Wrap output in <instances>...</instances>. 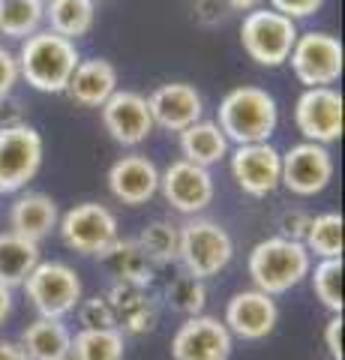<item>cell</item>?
<instances>
[{
	"instance_id": "obj_1",
	"label": "cell",
	"mask_w": 345,
	"mask_h": 360,
	"mask_svg": "<svg viewBox=\"0 0 345 360\" xmlns=\"http://www.w3.org/2000/svg\"><path fill=\"white\" fill-rule=\"evenodd\" d=\"M15 60H18V78L27 82L33 90H39V94H63L82 54L72 39L58 37L54 30L46 27L21 39Z\"/></svg>"
},
{
	"instance_id": "obj_2",
	"label": "cell",
	"mask_w": 345,
	"mask_h": 360,
	"mask_svg": "<svg viewBox=\"0 0 345 360\" xmlns=\"http://www.w3.org/2000/svg\"><path fill=\"white\" fill-rule=\"evenodd\" d=\"M309 267H313V255L306 246L300 240H288L282 234L259 240L247 262L252 288L271 297L285 295V291L300 285L309 276Z\"/></svg>"
},
{
	"instance_id": "obj_3",
	"label": "cell",
	"mask_w": 345,
	"mask_h": 360,
	"mask_svg": "<svg viewBox=\"0 0 345 360\" xmlns=\"http://www.w3.org/2000/svg\"><path fill=\"white\" fill-rule=\"evenodd\" d=\"M216 123L231 144L271 141L276 123H280V108H276V99L264 87L243 84L222 96Z\"/></svg>"
},
{
	"instance_id": "obj_4",
	"label": "cell",
	"mask_w": 345,
	"mask_h": 360,
	"mask_svg": "<svg viewBox=\"0 0 345 360\" xmlns=\"http://www.w3.org/2000/svg\"><path fill=\"white\" fill-rule=\"evenodd\" d=\"M231 258H235V240L219 222L204 217H189L181 225L177 262L183 264V274L195 279H210L219 270H226Z\"/></svg>"
},
{
	"instance_id": "obj_5",
	"label": "cell",
	"mask_w": 345,
	"mask_h": 360,
	"mask_svg": "<svg viewBox=\"0 0 345 360\" xmlns=\"http://www.w3.org/2000/svg\"><path fill=\"white\" fill-rule=\"evenodd\" d=\"M297 33H300L297 21L285 18L282 13H276L271 6H259L243 15L240 45L259 66L276 70V66L288 63V54L294 49Z\"/></svg>"
},
{
	"instance_id": "obj_6",
	"label": "cell",
	"mask_w": 345,
	"mask_h": 360,
	"mask_svg": "<svg viewBox=\"0 0 345 360\" xmlns=\"http://www.w3.org/2000/svg\"><path fill=\"white\" fill-rule=\"evenodd\" d=\"M21 288L42 319H66L84 297L82 276L63 262H39Z\"/></svg>"
},
{
	"instance_id": "obj_7",
	"label": "cell",
	"mask_w": 345,
	"mask_h": 360,
	"mask_svg": "<svg viewBox=\"0 0 345 360\" xmlns=\"http://www.w3.org/2000/svg\"><path fill=\"white\" fill-rule=\"evenodd\" d=\"M42 135L18 123V127H0V193H21L42 168Z\"/></svg>"
},
{
	"instance_id": "obj_8",
	"label": "cell",
	"mask_w": 345,
	"mask_h": 360,
	"mask_svg": "<svg viewBox=\"0 0 345 360\" xmlns=\"http://www.w3.org/2000/svg\"><path fill=\"white\" fill-rule=\"evenodd\" d=\"M342 42L337 37L309 30L297 33L288 63H292V72L304 87H333L342 75Z\"/></svg>"
},
{
	"instance_id": "obj_9",
	"label": "cell",
	"mask_w": 345,
	"mask_h": 360,
	"mask_svg": "<svg viewBox=\"0 0 345 360\" xmlns=\"http://www.w3.org/2000/svg\"><path fill=\"white\" fill-rule=\"evenodd\" d=\"M58 231L60 240L82 255H99L120 238L117 217L99 201H82V205L70 207L58 219Z\"/></svg>"
},
{
	"instance_id": "obj_10",
	"label": "cell",
	"mask_w": 345,
	"mask_h": 360,
	"mask_svg": "<svg viewBox=\"0 0 345 360\" xmlns=\"http://www.w3.org/2000/svg\"><path fill=\"white\" fill-rule=\"evenodd\" d=\"M333 172H337L333 153L325 144L300 141L282 153L280 186H285L288 193H294L300 198H309V195L325 193L333 180Z\"/></svg>"
},
{
	"instance_id": "obj_11",
	"label": "cell",
	"mask_w": 345,
	"mask_h": 360,
	"mask_svg": "<svg viewBox=\"0 0 345 360\" xmlns=\"http://www.w3.org/2000/svg\"><path fill=\"white\" fill-rule=\"evenodd\" d=\"M160 193L165 201L183 217H198L214 201V174L210 168H202L189 160H174L169 168L160 172Z\"/></svg>"
},
{
	"instance_id": "obj_12",
	"label": "cell",
	"mask_w": 345,
	"mask_h": 360,
	"mask_svg": "<svg viewBox=\"0 0 345 360\" xmlns=\"http://www.w3.org/2000/svg\"><path fill=\"white\" fill-rule=\"evenodd\" d=\"M235 336L216 315H189L171 336V360H228Z\"/></svg>"
},
{
	"instance_id": "obj_13",
	"label": "cell",
	"mask_w": 345,
	"mask_h": 360,
	"mask_svg": "<svg viewBox=\"0 0 345 360\" xmlns=\"http://www.w3.org/2000/svg\"><path fill=\"white\" fill-rule=\"evenodd\" d=\"M294 123L304 141L333 144L342 135V94L337 87H306L294 103Z\"/></svg>"
},
{
	"instance_id": "obj_14",
	"label": "cell",
	"mask_w": 345,
	"mask_h": 360,
	"mask_svg": "<svg viewBox=\"0 0 345 360\" xmlns=\"http://www.w3.org/2000/svg\"><path fill=\"white\" fill-rule=\"evenodd\" d=\"M99 117H103L105 132L124 148H138L141 141L150 139V132L157 129L150 117L148 96L136 94V90H115L103 105H99Z\"/></svg>"
},
{
	"instance_id": "obj_15",
	"label": "cell",
	"mask_w": 345,
	"mask_h": 360,
	"mask_svg": "<svg viewBox=\"0 0 345 360\" xmlns=\"http://www.w3.org/2000/svg\"><path fill=\"white\" fill-rule=\"evenodd\" d=\"M282 172V150H276L271 141L237 144L231 153V177L235 184L252 198H264L280 186Z\"/></svg>"
},
{
	"instance_id": "obj_16",
	"label": "cell",
	"mask_w": 345,
	"mask_h": 360,
	"mask_svg": "<svg viewBox=\"0 0 345 360\" xmlns=\"http://www.w3.org/2000/svg\"><path fill=\"white\" fill-rule=\"evenodd\" d=\"M226 328L231 336L247 342H259L264 336H271L273 328L280 324V307L276 297L264 295L259 288H243L237 295H231L226 303Z\"/></svg>"
},
{
	"instance_id": "obj_17",
	"label": "cell",
	"mask_w": 345,
	"mask_h": 360,
	"mask_svg": "<svg viewBox=\"0 0 345 360\" xmlns=\"http://www.w3.org/2000/svg\"><path fill=\"white\" fill-rule=\"evenodd\" d=\"M153 127L169 129V132H183L186 127H193L195 120L204 117V99L195 90V84L186 82H169L160 84L148 96Z\"/></svg>"
},
{
	"instance_id": "obj_18",
	"label": "cell",
	"mask_w": 345,
	"mask_h": 360,
	"mask_svg": "<svg viewBox=\"0 0 345 360\" xmlns=\"http://www.w3.org/2000/svg\"><path fill=\"white\" fill-rule=\"evenodd\" d=\"M108 193L120 205L141 207L160 193V168L144 153H126L108 168Z\"/></svg>"
},
{
	"instance_id": "obj_19",
	"label": "cell",
	"mask_w": 345,
	"mask_h": 360,
	"mask_svg": "<svg viewBox=\"0 0 345 360\" xmlns=\"http://www.w3.org/2000/svg\"><path fill=\"white\" fill-rule=\"evenodd\" d=\"M58 201L46 193H21L9 207V231L37 243L46 240L51 231H58Z\"/></svg>"
},
{
	"instance_id": "obj_20",
	"label": "cell",
	"mask_w": 345,
	"mask_h": 360,
	"mask_svg": "<svg viewBox=\"0 0 345 360\" xmlns=\"http://www.w3.org/2000/svg\"><path fill=\"white\" fill-rule=\"evenodd\" d=\"M115 90H117L115 63L105 58H91V60H79L63 94H70L84 108H99Z\"/></svg>"
},
{
	"instance_id": "obj_21",
	"label": "cell",
	"mask_w": 345,
	"mask_h": 360,
	"mask_svg": "<svg viewBox=\"0 0 345 360\" xmlns=\"http://www.w3.org/2000/svg\"><path fill=\"white\" fill-rule=\"evenodd\" d=\"M27 360H66L72 345V330L63 319H39L30 321L15 340Z\"/></svg>"
},
{
	"instance_id": "obj_22",
	"label": "cell",
	"mask_w": 345,
	"mask_h": 360,
	"mask_svg": "<svg viewBox=\"0 0 345 360\" xmlns=\"http://www.w3.org/2000/svg\"><path fill=\"white\" fill-rule=\"evenodd\" d=\"M181 135V160H189L202 168H210L222 162L228 156L231 141L226 139V132L219 129L216 120H195L193 127H186Z\"/></svg>"
},
{
	"instance_id": "obj_23",
	"label": "cell",
	"mask_w": 345,
	"mask_h": 360,
	"mask_svg": "<svg viewBox=\"0 0 345 360\" xmlns=\"http://www.w3.org/2000/svg\"><path fill=\"white\" fill-rule=\"evenodd\" d=\"M39 262L42 255L37 240H27L15 231H0V283L4 285H21Z\"/></svg>"
},
{
	"instance_id": "obj_24",
	"label": "cell",
	"mask_w": 345,
	"mask_h": 360,
	"mask_svg": "<svg viewBox=\"0 0 345 360\" xmlns=\"http://www.w3.org/2000/svg\"><path fill=\"white\" fill-rule=\"evenodd\" d=\"M46 21H48V30H54L58 37L79 42L93 30L96 4L93 0H48Z\"/></svg>"
},
{
	"instance_id": "obj_25",
	"label": "cell",
	"mask_w": 345,
	"mask_h": 360,
	"mask_svg": "<svg viewBox=\"0 0 345 360\" xmlns=\"http://www.w3.org/2000/svg\"><path fill=\"white\" fill-rule=\"evenodd\" d=\"M126 336L120 328H82L72 333L70 360H124Z\"/></svg>"
},
{
	"instance_id": "obj_26",
	"label": "cell",
	"mask_w": 345,
	"mask_h": 360,
	"mask_svg": "<svg viewBox=\"0 0 345 360\" xmlns=\"http://www.w3.org/2000/svg\"><path fill=\"white\" fill-rule=\"evenodd\" d=\"M46 21V4L42 0H4L0 4V37L25 39L37 33Z\"/></svg>"
},
{
	"instance_id": "obj_27",
	"label": "cell",
	"mask_w": 345,
	"mask_h": 360,
	"mask_svg": "<svg viewBox=\"0 0 345 360\" xmlns=\"http://www.w3.org/2000/svg\"><path fill=\"white\" fill-rule=\"evenodd\" d=\"M96 258L117 279H141V283H150V267L153 264L148 262V255L138 250L136 240H120L117 238L115 243L108 246V250H103Z\"/></svg>"
},
{
	"instance_id": "obj_28",
	"label": "cell",
	"mask_w": 345,
	"mask_h": 360,
	"mask_svg": "<svg viewBox=\"0 0 345 360\" xmlns=\"http://www.w3.org/2000/svg\"><path fill=\"white\" fill-rule=\"evenodd\" d=\"M304 246L315 258H342V217L339 213H318L309 219Z\"/></svg>"
},
{
	"instance_id": "obj_29",
	"label": "cell",
	"mask_w": 345,
	"mask_h": 360,
	"mask_svg": "<svg viewBox=\"0 0 345 360\" xmlns=\"http://www.w3.org/2000/svg\"><path fill=\"white\" fill-rule=\"evenodd\" d=\"M177 240H181V225H171L169 219H153L141 229L136 243L150 264H165L177 258Z\"/></svg>"
},
{
	"instance_id": "obj_30",
	"label": "cell",
	"mask_w": 345,
	"mask_h": 360,
	"mask_svg": "<svg viewBox=\"0 0 345 360\" xmlns=\"http://www.w3.org/2000/svg\"><path fill=\"white\" fill-rule=\"evenodd\" d=\"M313 291L330 315H342V258H318L315 267H309Z\"/></svg>"
},
{
	"instance_id": "obj_31",
	"label": "cell",
	"mask_w": 345,
	"mask_h": 360,
	"mask_svg": "<svg viewBox=\"0 0 345 360\" xmlns=\"http://www.w3.org/2000/svg\"><path fill=\"white\" fill-rule=\"evenodd\" d=\"M169 303L171 309H177L181 315H202L204 312V303H207V288H204V279H195V276H177L174 283L169 285Z\"/></svg>"
},
{
	"instance_id": "obj_32",
	"label": "cell",
	"mask_w": 345,
	"mask_h": 360,
	"mask_svg": "<svg viewBox=\"0 0 345 360\" xmlns=\"http://www.w3.org/2000/svg\"><path fill=\"white\" fill-rule=\"evenodd\" d=\"M75 309H79L82 328H117V315L105 297H82Z\"/></svg>"
},
{
	"instance_id": "obj_33",
	"label": "cell",
	"mask_w": 345,
	"mask_h": 360,
	"mask_svg": "<svg viewBox=\"0 0 345 360\" xmlns=\"http://www.w3.org/2000/svg\"><path fill=\"white\" fill-rule=\"evenodd\" d=\"M157 307H153V300H148V303H141V307H136L132 312H126V315H120L117 319V328H120V333H148V330H153L157 328Z\"/></svg>"
},
{
	"instance_id": "obj_34",
	"label": "cell",
	"mask_w": 345,
	"mask_h": 360,
	"mask_svg": "<svg viewBox=\"0 0 345 360\" xmlns=\"http://www.w3.org/2000/svg\"><path fill=\"white\" fill-rule=\"evenodd\" d=\"M271 4V9H276V13H282L285 18H309L315 15L321 6H325V0H267Z\"/></svg>"
},
{
	"instance_id": "obj_35",
	"label": "cell",
	"mask_w": 345,
	"mask_h": 360,
	"mask_svg": "<svg viewBox=\"0 0 345 360\" xmlns=\"http://www.w3.org/2000/svg\"><path fill=\"white\" fill-rule=\"evenodd\" d=\"M309 219H313V217L304 213V210H285L280 217V234H282V238H288V240H300V243H304Z\"/></svg>"
},
{
	"instance_id": "obj_36",
	"label": "cell",
	"mask_w": 345,
	"mask_h": 360,
	"mask_svg": "<svg viewBox=\"0 0 345 360\" xmlns=\"http://www.w3.org/2000/svg\"><path fill=\"white\" fill-rule=\"evenodd\" d=\"M18 82H21V78H18V60H15V54L0 45V99L13 94Z\"/></svg>"
},
{
	"instance_id": "obj_37",
	"label": "cell",
	"mask_w": 345,
	"mask_h": 360,
	"mask_svg": "<svg viewBox=\"0 0 345 360\" xmlns=\"http://www.w3.org/2000/svg\"><path fill=\"white\" fill-rule=\"evenodd\" d=\"M226 4L222 0H195L193 4V15H195V21L198 25H219L222 18H226Z\"/></svg>"
},
{
	"instance_id": "obj_38",
	"label": "cell",
	"mask_w": 345,
	"mask_h": 360,
	"mask_svg": "<svg viewBox=\"0 0 345 360\" xmlns=\"http://www.w3.org/2000/svg\"><path fill=\"white\" fill-rule=\"evenodd\" d=\"M342 315H330V321L325 324V348L330 360H342Z\"/></svg>"
},
{
	"instance_id": "obj_39",
	"label": "cell",
	"mask_w": 345,
	"mask_h": 360,
	"mask_svg": "<svg viewBox=\"0 0 345 360\" xmlns=\"http://www.w3.org/2000/svg\"><path fill=\"white\" fill-rule=\"evenodd\" d=\"M18 123H25V111H21V103L9 94L0 99V127H18Z\"/></svg>"
},
{
	"instance_id": "obj_40",
	"label": "cell",
	"mask_w": 345,
	"mask_h": 360,
	"mask_svg": "<svg viewBox=\"0 0 345 360\" xmlns=\"http://www.w3.org/2000/svg\"><path fill=\"white\" fill-rule=\"evenodd\" d=\"M13 300H15V297H13V288L0 283V324H4L9 315H13Z\"/></svg>"
},
{
	"instance_id": "obj_41",
	"label": "cell",
	"mask_w": 345,
	"mask_h": 360,
	"mask_svg": "<svg viewBox=\"0 0 345 360\" xmlns=\"http://www.w3.org/2000/svg\"><path fill=\"white\" fill-rule=\"evenodd\" d=\"M0 360H27L21 345L13 342V340H0Z\"/></svg>"
},
{
	"instance_id": "obj_42",
	"label": "cell",
	"mask_w": 345,
	"mask_h": 360,
	"mask_svg": "<svg viewBox=\"0 0 345 360\" xmlns=\"http://www.w3.org/2000/svg\"><path fill=\"white\" fill-rule=\"evenodd\" d=\"M231 13H252V9H259L264 0H222Z\"/></svg>"
},
{
	"instance_id": "obj_43",
	"label": "cell",
	"mask_w": 345,
	"mask_h": 360,
	"mask_svg": "<svg viewBox=\"0 0 345 360\" xmlns=\"http://www.w3.org/2000/svg\"><path fill=\"white\" fill-rule=\"evenodd\" d=\"M42 4H48V0H42Z\"/></svg>"
},
{
	"instance_id": "obj_44",
	"label": "cell",
	"mask_w": 345,
	"mask_h": 360,
	"mask_svg": "<svg viewBox=\"0 0 345 360\" xmlns=\"http://www.w3.org/2000/svg\"><path fill=\"white\" fill-rule=\"evenodd\" d=\"M93 4H99V0H93Z\"/></svg>"
},
{
	"instance_id": "obj_45",
	"label": "cell",
	"mask_w": 345,
	"mask_h": 360,
	"mask_svg": "<svg viewBox=\"0 0 345 360\" xmlns=\"http://www.w3.org/2000/svg\"><path fill=\"white\" fill-rule=\"evenodd\" d=\"M0 4H4V0H0Z\"/></svg>"
},
{
	"instance_id": "obj_46",
	"label": "cell",
	"mask_w": 345,
	"mask_h": 360,
	"mask_svg": "<svg viewBox=\"0 0 345 360\" xmlns=\"http://www.w3.org/2000/svg\"><path fill=\"white\" fill-rule=\"evenodd\" d=\"M66 360H70V357H66Z\"/></svg>"
}]
</instances>
